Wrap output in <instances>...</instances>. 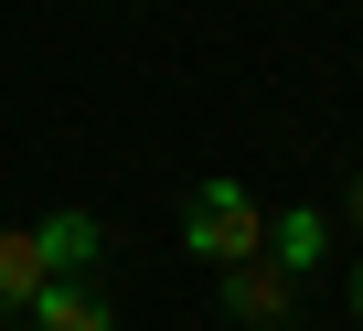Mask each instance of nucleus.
Returning a JSON list of instances; mask_svg holds the SVG:
<instances>
[{
  "instance_id": "obj_1",
  "label": "nucleus",
  "mask_w": 363,
  "mask_h": 331,
  "mask_svg": "<svg viewBox=\"0 0 363 331\" xmlns=\"http://www.w3.org/2000/svg\"><path fill=\"white\" fill-rule=\"evenodd\" d=\"M182 246H193L203 267H235V257H267V203L235 182V172H214L193 203H182Z\"/></svg>"
},
{
  "instance_id": "obj_2",
  "label": "nucleus",
  "mask_w": 363,
  "mask_h": 331,
  "mask_svg": "<svg viewBox=\"0 0 363 331\" xmlns=\"http://www.w3.org/2000/svg\"><path fill=\"white\" fill-rule=\"evenodd\" d=\"M225 310H235L246 331H278V320H289V267H267V257H235V267H225Z\"/></svg>"
},
{
  "instance_id": "obj_3",
  "label": "nucleus",
  "mask_w": 363,
  "mask_h": 331,
  "mask_svg": "<svg viewBox=\"0 0 363 331\" xmlns=\"http://www.w3.org/2000/svg\"><path fill=\"white\" fill-rule=\"evenodd\" d=\"M331 257V214H310V203H289V214H267V267H289V278H310Z\"/></svg>"
},
{
  "instance_id": "obj_4",
  "label": "nucleus",
  "mask_w": 363,
  "mask_h": 331,
  "mask_svg": "<svg viewBox=\"0 0 363 331\" xmlns=\"http://www.w3.org/2000/svg\"><path fill=\"white\" fill-rule=\"evenodd\" d=\"M33 331H118V310H107L86 278H43V288H33Z\"/></svg>"
},
{
  "instance_id": "obj_5",
  "label": "nucleus",
  "mask_w": 363,
  "mask_h": 331,
  "mask_svg": "<svg viewBox=\"0 0 363 331\" xmlns=\"http://www.w3.org/2000/svg\"><path fill=\"white\" fill-rule=\"evenodd\" d=\"M33 288H43V246H33V225H0V320H22Z\"/></svg>"
},
{
  "instance_id": "obj_6",
  "label": "nucleus",
  "mask_w": 363,
  "mask_h": 331,
  "mask_svg": "<svg viewBox=\"0 0 363 331\" xmlns=\"http://www.w3.org/2000/svg\"><path fill=\"white\" fill-rule=\"evenodd\" d=\"M33 246H43V278H86L96 267V214H54V225H33Z\"/></svg>"
},
{
  "instance_id": "obj_7",
  "label": "nucleus",
  "mask_w": 363,
  "mask_h": 331,
  "mask_svg": "<svg viewBox=\"0 0 363 331\" xmlns=\"http://www.w3.org/2000/svg\"><path fill=\"white\" fill-rule=\"evenodd\" d=\"M352 320H363V257H352Z\"/></svg>"
},
{
  "instance_id": "obj_8",
  "label": "nucleus",
  "mask_w": 363,
  "mask_h": 331,
  "mask_svg": "<svg viewBox=\"0 0 363 331\" xmlns=\"http://www.w3.org/2000/svg\"><path fill=\"white\" fill-rule=\"evenodd\" d=\"M352 225H363V182H352Z\"/></svg>"
},
{
  "instance_id": "obj_9",
  "label": "nucleus",
  "mask_w": 363,
  "mask_h": 331,
  "mask_svg": "<svg viewBox=\"0 0 363 331\" xmlns=\"http://www.w3.org/2000/svg\"><path fill=\"white\" fill-rule=\"evenodd\" d=\"M0 331H11V320H0Z\"/></svg>"
}]
</instances>
